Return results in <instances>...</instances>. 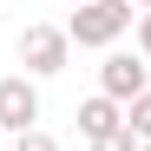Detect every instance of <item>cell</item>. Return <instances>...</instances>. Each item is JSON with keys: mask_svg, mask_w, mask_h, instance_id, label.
I'll return each mask as SVG.
<instances>
[{"mask_svg": "<svg viewBox=\"0 0 151 151\" xmlns=\"http://www.w3.org/2000/svg\"><path fill=\"white\" fill-rule=\"evenodd\" d=\"M132 27H138L132 0H79L72 20H66V40H72V46H92V53H112Z\"/></svg>", "mask_w": 151, "mask_h": 151, "instance_id": "6da1fadb", "label": "cell"}, {"mask_svg": "<svg viewBox=\"0 0 151 151\" xmlns=\"http://www.w3.org/2000/svg\"><path fill=\"white\" fill-rule=\"evenodd\" d=\"M20 66H27V79H59V72L72 66V40L66 27H46V20H33L27 33H20Z\"/></svg>", "mask_w": 151, "mask_h": 151, "instance_id": "7a4b0ae2", "label": "cell"}, {"mask_svg": "<svg viewBox=\"0 0 151 151\" xmlns=\"http://www.w3.org/2000/svg\"><path fill=\"white\" fill-rule=\"evenodd\" d=\"M99 92H105L112 105H132L138 92H151V66H145V53L112 46V53H105V66H99Z\"/></svg>", "mask_w": 151, "mask_h": 151, "instance_id": "3957f363", "label": "cell"}, {"mask_svg": "<svg viewBox=\"0 0 151 151\" xmlns=\"http://www.w3.org/2000/svg\"><path fill=\"white\" fill-rule=\"evenodd\" d=\"M40 125V79L27 72H7L0 79V138H20Z\"/></svg>", "mask_w": 151, "mask_h": 151, "instance_id": "277c9868", "label": "cell"}, {"mask_svg": "<svg viewBox=\"0 0 151 151\" xmlns=\"http://www.w3.org/2000/svg\"><path fill=\"white\" fill-rule=\"evenodd\" d=\"M125 125V105H112L105 92H92V99H79V138L86 145H99V138H112Z\"/></svg>", "mask_w": 151, "mask_h": 151, "instance_id": "5b68a950", "label": "cell"}, {"mask_svg": "<svg viewBox=\"0 0 151 151\" xmlns=\"http://www.w3.org/2000/svg\"><path fill=\"white\" fill-rule=\"evenodd\" d=\"M125 125H132V138H138V145H151V92H138L132 105H125Z\"/></svg>", "mask_w": 151, "mask_h": 151, "instance_id": "8992f818", "label": "cell"}, {"mask_svg": "<svg viewBox=\"0 0 151 151\" xmlns=\"http://www.w3.org/2000/svg\"><path fill=\"white\" fill-rule=\"evenodd\" d=\"M13 151H59V138H53V132H40V125H33V132H20V138H13Z\"/></svg>", "mask_w": 151, "mask_h": 151, "instance_id": "52a82bcc", "label": "cell"}, {"mask_svg": "<svg viewBox=\"0 0 151 151\" xmlns=\"http://www.w3.org/2000/svg\"><path fill=\"white\" fill-rule=\"evenodd\" d=\"M92 151H138V138H132V125H118V132H112V138H99Z\"/></svg>", "mask_w": 151, "mask_h": 151, "instance_id": "ba28073f", "label": "cell"}, {"mask_svg": "<svg viewBox=\"0 0 151 151\" xmlns=\"http://www.w3.org/2000/svg\"><path fill=\"white\" fill-rule=\"evenodd\" d=\"M132 33H138V53H145V66H151V13H138V27H132Z\"/></svg>", "mask_w": 151, "mask_h": 151, "instance_id": "9c48e42d", "label": "cell"}, {"mask_svg": "<svg viewBox=\"0 0 151 151\" xmlns=\"http://www.w3.org/2000/svg\"><path fill=\"white\" fill-rule=\"evenodd\" d=\"M132 13H151V0H132Z\"/></svg>", "mask_w": 151, "mask_h": 151, "instance_id": "30bf717a", "label": "cell"}, {"mask_svg": "<svg viewBox=\"0 0 151 151\" xmlns=\"http://www.w3.org/2000/svg\"><path fill=\"white\" fill-rule=\"evenodd\" d=\"M138 151H151V145H138Z\"/></svg>", "mask_w": 151, "mask_h": 151, "instance_id": "8fae6325", "label": "cell"}, {"mask_svg": "<svg viewBox=\"0 0 151 151\" xmlns=\"http://www.w3.org/2000/svg\"><path fill=\"white\" fill-rule=\"evenodd\" d=\"M72 7H79V0H72Z\"/></svg>", "mask_w": 151, "mask_h": 151, "instance_id": "7c38bea8", "label": "cell"}]
</instances>
